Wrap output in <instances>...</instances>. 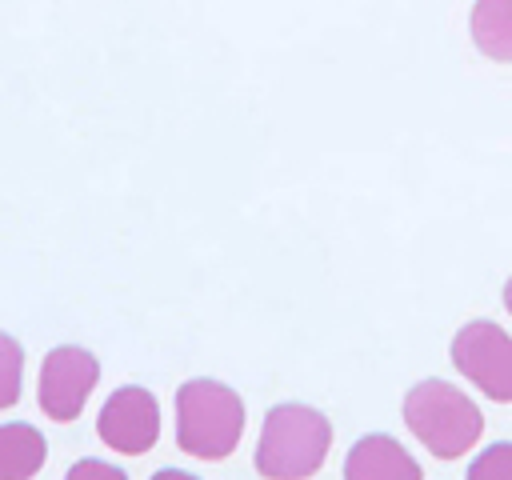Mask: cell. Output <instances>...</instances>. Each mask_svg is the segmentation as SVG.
Here are the masks:
<instances>
[{
  "label": "cell",
  "mask_w": 512,
  "mask_h": 480,
  "mask_svg": "<svg viewBox=\"0 0 512 480\" xmlns=\"http://www.w3.org/2000/svg\"><path fill=\"white\" fill-rule=\"evenodd\" d=\"M504 308L512 312V276H508V284H504Z\"/></svg>",
  "instance_id": "obj_14"
},
{
  "label": "cell",
  "mask_w": 512,
  "mask_h": 480,
  "mask_svg": "<svg viewBox=\"0 0 512 480\" xmlns=\"http://www.w3.org/2000/svg\"><path fill=\"white\" fill-rule=\"evenodd\" d=\"M452 364L488 400H512V336L496 320H468L452 336Z\"/></svg>",
  "instance_id": "obj_4"
},
{
  "label": "cell",
  "mask_w": 512,
  "mask_h": 480,
  "mask_svg": "<svg viewBox=\"0 0 512 480\" xmlns=\"http://www.w3.org/2000/svg\"><path fill=\"white\" fill-rule=\"evenodd\" d=\"M344 480H424L420 476V464L412 460V452L384 436V432H372V436H360L348 456H344Z\"/></svg>",
  "instance_id": "obj_7"
},
{
  "label": "cell",
  "mask_w": 512,
  "mask_h": 480,
  "mask_svg": "<svg viewBox=\"0 0 512 480\" xmlns=\"http://www.w3.org/2000/svg\"><path fill=\"white\" fill-rule=\"evenodd\" d=\"M468 480H512V440L488 444V448L468 464Z\"/></svg>",
  "instance_id": "obj_11"
},
{
  "label": "cell",
  "mask_w": 512,
  "mask_h": 480,
  "mask_svg": "<svg viewBox=\"0 0 512 480\" xmlns=\"http://www.w3.org/2000/svg\"><path fill=\"white\" fill-rule=\"evenodd\" d=\"M100 380V364L88 348L80 344H60L44 356L40 364V384H36V396H40V408L44 416L68 424L84 412L92 388Z\"/></svg>",
  "instance_id": "obj_5"
},
{
  "label": "cell",
  "mask_w": 512,
  "mask_h": 480,
  "mask_svg": "<svg viewBox=\"0 0 512 480\" xmlns=\"http://www.w3.org/2000/svg\"><path fill=\"white\" fill-rule=\"evenodd\" d=\"M472 40L488 60H512V0H476L472 4Z\"/></svg>",
  "instance_id": "obj_9"
},
{
  "label": "cell",
  "mask_w": 512,
  "mask_h": 480,
  "mask_svg": "<svg viewBox=\"0 0 512 480\" xmlns=\"http://www.w3.org/2000/svg\"><path fill=\"white\" fill-rule=\"evenodd\" d=\"M244 436V400L220 380H188L176 392V444L196 460H224Z\"/></svg>",
  "instance_id": "obj_3"
},
{
  "label": "cell",
  "mask_w": 512,
  "mask_h": 480,
  "mask_svg": "<svg viewBox=\"0 0 512 480\" xmlns=\"http://www.w3.org/2000/svg\"><path fill=\"white\" fill-rule=\"evenodd\" d=\"M44 456H48V444L40 428L24 420L0 424V480H32L44 468Z\"/></svg>",
  "instance_id": "obj_8"
},
{
  "label": "cell",
  "mask_w": 512,
  "mask_h": 480,
  "mask_svg": "<svg viewBox=\"0 0 512 480\" xmlns=\"http://www.w3.org/2000/svg\"><path fill=\"white\" fill-rule=\"evenodd\" d=\"M404 424L440 460L464 456L468 448H476V440L484 432L480 408L456 384H444V380H420L408 388Z\"/></svg>",
  "instance_id": "obj_2"
},
{
  "label": "cell",
  "mask_w": 512,
  "mask_h": 480,
  "mask_svg": "<svg viewBox=\"0 0 512 480\" xmlns=\"http://www.w3.org/2000/svg\"><path fill=\"white\" fill-rule=\"evenodd\" d=\"M96 432H100V440L108 448H116L124 456L148 452L156 444V436H160V404H156V396L148 388H136V384L116 388L104 400L100 416H96Z\"/></svg>",
  "instance_id": "obj_6"
},
{
  "label": "cell",
  "mask_w": 512,
  "mask_h": 480,
  "mask_svg": "<svg viewBox=\"0 0 512 480\" xmlns=\"http://www.w3.org/2000/svg\"><path fill=\"white\" fill-rule=\"evenodd\" d=\"M64 480H128L116 464H108V460H76L72 468H68V476Z\"/></svg>",
  "instance_id": "obj_12"
},
{
  "label": "cell",
  "mask_w": 512,
  "mask_h": 480,
  "mask_svg": "<svg viewBox=\"0 0 512 480\" xmlns=\"http://www.w3.org/2000/svg\"><path fill=\"white\" fill-rule=\"evenodd\" d=\"M152 480H200V476H192V472H180V468H160Z\"/></svg>",
  "instance_id": "obj_13"
},
{
  "label": "cell",
  "mask_w": 512,
  "mask_h": 480,
  "mask_svg": "<svg viewBox=\"0 0 512 480\" xmlns=\"http://www.w3.org/2000/svg\"><path fill=\"white\" fill-rule=\"evenodd\" d=\"M332 448V424L308 404H276L256 440V472L264 480H308Z\"/></svg>",
  "instance_id": "obj_1"
},
{
  "label": "cell",
  "mask_w": 512,
  "mask_h": 480,
  "mask_svg": "<svg viewBox=\"0 0 512 480\" xmlns=\"http://www.w3.org/2000/svg\"><path fill=\"white\" fill-rule=\"evenodd\" d=\"M20 384H24V348L8 332H0V412L20 400Z\"/></svg>",
  "instance_id": "obj_10"
}]
</instances>
